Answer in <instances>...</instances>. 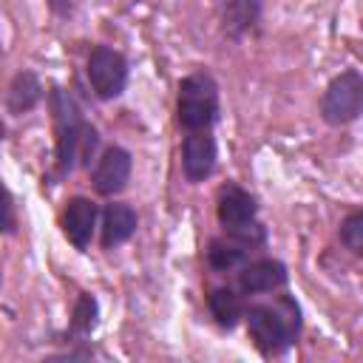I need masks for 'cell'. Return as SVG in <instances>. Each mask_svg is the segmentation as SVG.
<instances>
[{"instance_id":"cell-1","label":"cell","mask_w":363,"mask_h":363,"mask_svg":"<svg viewBox=\"0 0 363 363\" xmlns=\"http://www.w3.org/2000/svg\"><path fill=\"white\" fill-rule=\"evenodd\" d=\"M48 108L54 122V176L68 179L77 167H91V159H96L99 130L85 119L77 99L60 85H51L48 91Z\"/></svg>"},{"instance_id":"cell-2","label":"cell","mask_w":363,"mask_h":363,"mask_svg":"<svg viewBox=\"0 0 363 363\" xmlns=\"http://www.w3.org/2000/svg\"><path fill=\"white\" fill-rule=\"evenodd\" d=\"M244 326H247V335H250L252 346L258 349V354L278 357V354L289 352L303 332L301 303L289 292H281L272 301L247 303Z\"/></svg>"},{"instance_id":"cell-3","label":"cell","mask_w":363,"mask_h":363,"mask_svg":"<svg viewBox=\"0 0 363 363\" xmlns=\"http://www.w3.org/2000/svg\"><path fill=\"white\" fill-rule=\"evenodd\" d=\"M221 113V91L210 71H193L179 79L176 91V122L184 133L213 130Z\"/></svg>"},{"instance_id":"cell-4","label":"cell","mask_w":363,"mask_h":363,"mask_svg":"<svg viewBox=\"0 0 363 363\" xmlns=\"http://www.w3.org/2000/svg\"><path fill=\"white\" fill-rule=\"evenodd\" d=\"M320 119L329 128H346L363 116V74L343 68L335 74L320 94Z\"/></svg>"},{"instance_id":"cell-5","label":"cell","mask_w":363,"mask_h":363,"mask_svg":"<svg viewBox=\"0 0 363 363\" xmlns=\"http://www.w3.org/2000/svg\"><path fill=\"white\" fill-rule=\"evenodd\" d=\"M85 77L96 99L113 102L125 94L128 79H130L128 57L111 45H94L85 60Z\"/></svg>"},{"instance_id":"cell-6","label":"cell","mask_w":363,"mask_h":363,"mask_svg":"<svg viewBox=\"0 0 363 363\" xmlns=\"http://www.w3.org/2000/svg\"><path fill=\"white\" fill-rule=\"evenodd\" d=\"M130 173H133V156L128 147L122 145H108L96 159H94V167H91V187L96 196L102 199H116L128 182H130Z\"/></svg>"},{"instance_id":"cell-7","label":"cell","mask_w":363,"mask_h":363,"mask_svg":"<svg viewBox=\"0 0 363 363\" xmlns=\"http://www.w3.org/2000/svg\"><path fill=\"white\" fill-rule=\"evenodd\" d=\"M218 145L213 130H190L182 139V176L187 184H201L216 173Z\"/></svg>"},{"instance_id":"cell-8","label":"cell","mask_w":363,"mask_h":363,"mask_svg":"<svg viewBox=\"0 0 363 363\" xmlns=\"http://www.w3.org/2000/svg\"><path fill=\"white\" fill-rule=\"evenodd\" d=\"M258 210H261V204H258L255 193H250L238 182H224L216 190V218L224 233L258 221Z\"/></svg>"},{"instance_id":"cell-9","label":"cell","mask_w":363,"mask_h":363,"mask_svg":"<svg viewBox=\"0 0 363 363\" xmlns=\"http://www.w3.org/2000/svg\"><path fill=\"white\" fill-rule=\"evenodd\" d=\"M99 216L102 213H99L96 201H91L88 196H71L65 201L62 213H60V230H62L65 241L74 250L85 252L91 247V241H94L96 227H99Z\"/></svg>"},{"instance_id":"cell-10","label":"cell","mask_w":363,"mask_h":363,"mask_svg":"<svg viewBox=\"0 0 363 363\" xmlns=\"http://www.w3.org/2000/svg\"><path fill=\"white\" fill-rule=\"evenodd\" d=\"M286 284H289V269L278 258H252L235 272V286L250 298L281 292Z\"/></svg>"},{"instance_id":"cell-11","label":"cell","mask_w":363,"mask_h":363,"mask_svg":"<svg viewBox=\"0 0 363 363\" xmlns=\"http://www.w3.org/2000/svg\"><path fill=\"white\" fill-rule=\"evenodd\" d=\"M136 227H139L136 207L128 204V201L111 199V204H105L102 216H99V247L102 250H116V247L128 244L136 235Z\"/></svg>"},{"instance_id":"cell-12","label":"cell","mask_w":363,"mask_h":363,"mask_svg":"<svg viewBox=\"0 0 363 363\" xmlns=\"http://www.w3.org/2000/svg\"><path fill=\"white\" fill-rule=\"evenodd\" d=\"M204 303H207V312L210 318L216 320L218 329L224 332H233L238 323H244V312H247V303H244V292L235 286H210L207 295H204Z\"/></svg>"},{"instance_id":"cell-13","label":"cell","mask_w":363,"mask_h":363,"mask_svg":"<svg viewBox=\"0 0 363 363\" xmlns=\"http://www.w3.org/2000/svg\"><path fill=\"white\" fill-rule=\"evenodd\" d=\"M261 20V0H218L221 34L233 43L244 40Z\"/></svg>"},{"instance_id":"cell-14","label":"cell","mask_w":363,"mask_h":363,"mask_svg":"<svg viewBox=\"0 0 363 363\" xmlns=\"http://www.w3.org/2000/svg\"><path fill=\"white\" fill-rule=\"evenodd\" d=\"M43 96H45V88H43V79L37 77V71L20 68L6 88V113L26 116L43 102Z\"/></svg>"},{"instance_id":"cell-15","label":"cell","mask_w":363,"mask_h":363,"mask_svg":"<svg viewBox=\"0 0 363 363\" xmlns=\"http://www.w3.org/2000/svg\"><path fill=\"white\" fill-rule=\"evenodd\" d=\"M250 247L235 241L233 235H216L207 241V250H204V258H207V267L213 272H238L247 261H250Z\"/></svg>"},{"instance_id":"cell-16","label":"cell","mask_w":363,"mask_h":363,"mask_svg":"<svg viewBox=\"0 0 363 363\" xmlns=\"http://www.w3.org/2000/svg\"><path fill=\"white\" fill-rule=\"evenodd\" d=\"M96 326H99V301L91 292H79L77 301H74L62 343H85V337H91V332Z\"/></svg>"},{"instance_id":"cell-17","label":"cell","mask_w":363,"mask_h":363,"mask_svg":"<svg viewBox=\"0 0 363 363\" xmlns=\"http://www.w3.org/2000/svg\"><path fill=\"white\" fill-rule=\"evenodd\" d=\"M337 238H340V244H343L352 255L363 258V207L349 210V213L340 218Z\"/></svg>"},{"instance_id":"cell-18","label":"cell","mask_w":363,"mask_h":363,"mask_svg":"<svg viewBox=\"0 0 363 363\" xmlns=\"http://www.w3.org/2000/svg\"><path fill=\"white\" fill-rule=\"evenodd\" d=\"M3 235H14L17 233V204H14V193L9 187H3Z\"/></svg>"},{"instance_id":"cell-19","label":"cell","mask_w":363,"mask_h":363,"mask_svg":"<svg viewBox=\"0 0 363 363\" xmlns=\"http://www.w3.org/2000/svg\"><path fill=\"white\" fill-rule=\"evenodd\" d=\"M91 357H94V349H91V346H82V349H65V352L48 354V360H91Z\"/></svg>"},{"instance_id":"cell-20","label":"cell","mask_w":363,"mask_h":363,"mask_svg":"<svg viewBox=\"0 0 363 363\" xmlns=\"http://www.w3.org/2000/svg\"><path fill=\"white\" fill-rule=\"evenodd\" d=\"M51 3V9H57V11H68L65 6H62V0H48Z\"/></svg>"}]
</instances>
